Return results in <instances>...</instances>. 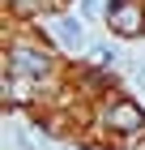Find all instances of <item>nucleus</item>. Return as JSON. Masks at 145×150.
Listing matches in <instances>:
<instances>
[{
    "label": "nucleus",
    "instance_id": "obj_3",
    "mask_svg": "<svg viewBox=\"0 0 145 150\" xmlns=\"http://www.w3.org/2000/svg\"><path fill=\"white\" fill-rule=\"evenodd\" d=\"M9 64L17 73H26V77H43V73H47V56L34 52V47H17V52L9 56Z\"/></svg>",
    "mask_w": 145,
    "mask_h": 150
},
{
    "label": "nucleus",
    "instance_id": "obj_8",
    "mask_svg": "<svg viewBox=\"0 0 145 150\" xmlns=\"http://www.w3.org/2000/svg\"><path fill=\"white\" fill-rule=\"evenodd\" d=\"M137 81H141V86H145V60H141V64H137Z\"/></svg>",
    "mask_w": 145,
    "mask_h": 150
},
{
    "label": "nucleus",
    "instance_id": "obj_7",
    "mask_svg": "<svg viewBox=\"0 0 145 150\" xmlns=\"http://www.w3.org/2000/svg\"><path fill=\"white\" fill-rule=\"evenodd\" d=\"M98 9H102V0H81V13H85V17H94Z\"/></svg>",
    "mask_w": 145,
    "mask_h": 150
},
{
    "label": "nucleus",
    "instance_id": "obj_6",
    "mask_svg": "<svg viewBox=\"0 0 145 150\" xmlns=\"http://www.w3.org/2000/svg\"><path fill=\"white\" fill-rule=\"evenodd\" d=\"M13 142H17V146H22V150H39V142H34V137H30V133H26L22 125L13 129Z\"/></svg>",
    "mask_w": 145,
    "mask_h": 150
},
{
    "label": "nucleus",
    "instance_id": "obj_1",
    "mask_svg": "<svg viewBox=\"0 0 145 150\" xmlns=\"http://www.w3.org/2000/svg\"><path fill=\"white\" fill-rule=\"evenodd\" d=\"M145 13L137 0H111V30L115 35H141Z\"/></svg>",
    "mask_w": 145,
    "mask_h": 150
},
{
    "label": "nucleus",
    "instance_id": "obj_2",
    "mask_svg": "<svg viewBox=\"0 0 145 150\" xmlns=\"http://www.w3.org/2000/svg\"><path fill=\"white\" fill-rule=\"evenodd\" d=\"M107 120H111L120 133H132V129H141V125H145V112H141L137 103H128V99H120V103H111Z\"/></svg>",
    "mask_w": 145,
    "mask_h": 150
},
{
    "label": "nucleus",
    "instance_id": "obj_4",
    "mask_svg": "<svg viewBox=\"0 0 145 150\" xmlns=\"http://www.w3.org/2000/svg\"><path fill=\"white\" fill-rule=\"evenodd\" d=\"M56 35H60V43L73 47V52L85 47V30H81V22H73V17H60V22H56Z\"/></svg>",
    "mask_w": 145,
    "mask_h": 150
},
{
    "label": "nucleus",
    "instance_id": "obj_5",
    "mask_svg": "<svg viewBox=\"0 0 145 150\" xmlns=\"http://www.w3.org/2000/svg\"><path fill=\"white\" fill-rule=\"evenodd\" d=\"M90 52H94V60H98V64H115V56H120V52H115V47H90Z\"/></svg>",
    "mask_w": 145,
    "mask_h": 150
}]
</instances>
